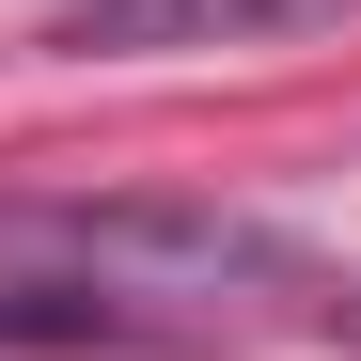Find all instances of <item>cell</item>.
<instances>
[{"instance_id":"obj_1","label":"cell","mask_w":361,"mask_h":361,"mask_svg":"<svg viewBox=\"0 0 361 361\" xmlns=\"http://www.w3.org/2000/svg\"><path fill=\"white\" fill-rule=\"evenodd\" d=\"M0 267H47L63 298H126V314L142 298H220V283L314 298V267L235 204H0Z\"/></svg>"},{"instance_id":"obj_2","label":"cell","mask_w":361,"mask_h":361,"mask_svg":"<svg viewBox=\"0 0 361 361\" xmlns=\"http://www.w3.org/2000/svg\"><path fill=\"white\" fill-rule=\"evenodd\" d=\"M298 16H345V0H63L79 63H173V47H252V32H298Z\"/></svg>"},{"instance_id":"obj_3","label":"cell","mask_w":361,"mask_h":361,"mask_svg":"<svg viewBox=\"0 0 361 361\" xmlns=\"http://www.w3.org/2000/svg\"><path fill=\"white\" fill-rule=\"evenodd\" d=\"M314 330H330V345L361 361V283H314Z\"/></svg>"}]
</instances>
